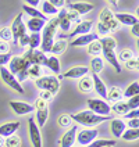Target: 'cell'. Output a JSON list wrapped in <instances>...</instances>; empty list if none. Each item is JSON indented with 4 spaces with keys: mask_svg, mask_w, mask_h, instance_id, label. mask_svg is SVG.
<instances>
[{
    "mask_svg": "<svg viewBox=\"0 0 139 147\" xmlns=\"http://www.w3.org/2000/svg\"><path fill=\"white\" fill-rule=\"evenodd\" d=\"M39 96H41L39 98H41V100H43V101H46V103H47L49 100H52V97H53V94H52L50 92H46V90H42Z\"/></svg>",
    "mask_w": 139,
    "mask_h": 147,
    "instance_id": "cell-50",
    "label": "cell"
},
{
    "mask_svg": "<svg viewBox=\"0 0 139 147\" xmlns=\"http://www.w3.org/2000/svg\"><path fill=\"white\" fill-rule=\"evenodd\" d=\"M47 117H49V108L46 107V108H42V110H36V125H38V128L41 129L45 126V123L47 121Z\"/></svg>",
    "mask_w": 139,
    "mask_h": 147,
    "instance_id": "cell-26",
    "label": "cell"
},
{
    "mask_svg": "<svg viewBox=\"0 0 139 147\" xmlns=\"http://www.w3.org/2000/svg\"><path fill=\"white\" fill-rule=\"evenodd\" d=\"M95 8L93 4L90 3H82V1H78V3H68V10L70 11H75L77 14H86Z\"/></svg>",
    "mask_w": 139,
    "mask_h": 147,
    "instance_id": "cell-18",
    "label": "cell"
},
{
    "mask_svg": "<svg viewBox=\"0 0 139 147\" xmlns=\"http://www.w3.org/2000/svg\"><path fill=\"white\" fill-rule=\"evenodd\" d=\"M134 58V51L130 49H124L120 51V54L117 56V60H118V63L120 61H124V63H127L128 60H131Z\"/></svg>",
    "mask_w": 139,
    "mask_h": 147,
    "instance_id": "cell-43",
    "label": "cell"
},
{
    "mask_svg": "<svg viewBox=\"0 0 139 147\" xmlns=\"http://www.w3.org/2000/svg\"><path fill=\"white\" fill-rule=\"evenodd\" d=\"M100 38H99L96 33H86V35H82V36H77V38H74L73 42H71V46L74 47H81V46H88L90 45L92 42H96L99 40Z\"/></svg>",
    "mask_w": 139,
    "mask_h": 147,
    "instance_id": "cell-14",
    "label": "cell"
},
{
    "mask_svg": "<svg viewBox=\"0 0 139 147\" xmlns=\"http://www.w3.org/2000/svg\"><path fill=\"white\" fill-rule=\"evenodd\" d=\"M115 21L118 24H123V25H130V26H134V25L138 24V18L132 14H128V13H117L114 14Z\"/></svg>",
    "mask_w": 139,
    "mask_h": 147,
    "instance_id": "cell-19",
    "label": "cell"
},
{
    "mask_svg": "<svg viewBox=\"0 0 139 147\" xmlns=\"http://www.w3.org/2000/svg\"><path fill=\"white\" fill-rule=\"evenodd\" d=\"M0 39L3 42H7L13 39V35H11V29L8 28V26H4V28H1L0 29Z\"/></svg>",
    "mask_w": 139,
    "mask_h": 147,
    "instance_id": "cell-44",
    "label": "cell"
},
{
    "mask_svg": "<svg viewBox=\"0 0 139 147\" xmlns=\"http://www.w3.org/2000/svg\"><path fill=\"white\" fill-rule=\"evenodd\" d=\"M106 98L108 101H111V103H117V101H121V98H123V90L120 89V88H111L110 90H107V96Z\"/></svg>",
    "mask_w": 139,
    "mask_h": 147,
    "instance_id": "cell-25",
    "label": "cell"
},
{
    "mask_svg": "<svg viewBox=\"0 0 139 147\" xmlns=\"http://www.w3.org/2000/svg\"><path fill=\"white\" fill-rule=\"evenodd\" d=\"M138 60L136 58H131V60H128L127 63H125V67H127V69H130V71H134V69H138Z\"/></svg>",
    "mask_w": 139,
    "mask_h": 147,
    "instance_id": "cell-48",
    "label": "cell"
},
{
    "mask_svg": "<svg viewBox=\"0 0 139 147\" xmlns=\"http://www.w3.org/2000/svg\"><path fill=\"white\" fill-rule=\"evenodd\" d=\"M25 4H26V6H29V7L35 8L38 4H39V0H26V1H25Z\"/></svg>",
    "mask_w": 139,
    "mask_h": 147,
    "instance_id": "cell-58",
    "label": "cell"
},
{
    "mask_svg": "<svg viewBox=\"0 0 139 147\" xmlns=\"http://www.w3.org/2000/svg\"><path fill=\"white\" fill-rule=\"evenodd\" d=\"M8 50H10V45L7 42L0 40V54H7Z\"/></svg>",
    "mask_w": 139,
    "mask_h": 147,
    "instance_id": "cell-52",
    "label": "cell"
},
{
    "mask_svg": "<svg viewBox=\"0 0 139 147\" xmlns=\"http://www.w3.org/2000/svg\"><path fill=\"white\" fill-rule=\"evenodd\" d=\"M41 42H42V38H41V33H32L29 35V50H38V47H41Z\"/></svg>",
    "mask_w": 139,
    "mask_h": 147,
    "instance_id": "cell-36",
    "label": "cell"
},
{
    "mask_svg": "<svg viewBox=\"0 0 139 147\" xmlns=\"http://www.w3.org/2000/svg\"><path fill=\"white\" fill-rule=\"evenodd\" d=\"M115 146V140H107V139H96L86 147H113Z\"/></svg>",
    "mask_w": 139,
    "mask_h": 147,
    "instance_id": "cell-37",
    "label": "cell"
},
{
    "mask_svg": "<svg viewBox=\"0 0 139 147\" xmlns=\"http://www.w3.org/2000/svg\"><path fill=\"white\" fill-rule=\"evenodd\" d=\"M24 57L31 63V65H41V67H46L47 64V57L46 54H43L41 50H26L24 54Z\"/></svg>",
    "mask_w": 139,
    "mask_h": 147,
    "instance_id": "cell-11",
    "label": "cell"
},
{
    "mask_svg": "<svg viewBox=\"0 0 139 147\" xmlns=\"http://www.w3.org/2000/svg\"><path fill=\"white\" fill-rule=\"evenodd\" d=\"M88 106H89V111L93 114L100 115V117H108L111 113V108L106 101L100 100V98H89L88 100Z\"/></svg>",
    "mask_w": 139,
    "mask_h": 147,
    "instance_id": "cell-5",
    "label": "cell"
},
{
    "mask_svg": "<svg viewBox=\"0 0 139 147\" xmlns=\"http://www.w3.org/2000/svg\"><path fill=\"white\" fill-rule=\"evenodd\" d=\"M131 33L135 36V38H138V36H139V24L131 26Z\"/></svg>",
    "mask_w": 139,
    "mask_h": 147,
    "instance_id": "cell-57",
    "label": "cell"
},
{
    "mask_svg": "<svg viewBox=\"0 0 139 147\" xmlns=\"http://www.w3.org/2000/svg\"><path fill=\"white\" fill-rule=\"evenodd\" d=\"M138 93H139V82L135 81V82H132L131 85L125 89V92H124V97L131 98V97H134V96H138Z\"/></svg>",
    "mask_w": 139,
    "mask_h": 147,
    "instance_id": "cell-33",
    "label": "cell"
},
{
    "mask_svg": "<svg viewBox=\"0 0 139 147\" xmlns=\"http://www.w3.org/2000/svg\"><path fill=\"white\" fill-rule=\"evenodd\" d=\"M11 60V54H0V67H4L6 64H8V61Z\"/></svg>",
    "mask_w": 139,
    "mask_h": 147,
    "instance_id": "cell-49",
    "label": "cell"
},
{
    "mask_svg": "<svg viewBox=\"0 0 139 147\" xmlns=\"http://www.w3.org/2000/svg\"><path fill=\"white\" fill-rule=\"evenodd\" d=\"M127 106L130 110H138L139 107V96H134V97L130 98V101L127 103Z\"/></svg>",
    "mask_w": 139,
    "mask_h": 147,
    "instance_id": "cell-47",
    "label": "cell"
},
{
    "mask_svg": "<svg viewBox=\"0 0 139 147\" xmlns=\"http://www.w3.org/2000/svg\"><path fill=\"white\" fill-rule=\"evenodd\" d=\"M46 67L52 69L54 74H58L60 72V61H58L57 57H54V56H52V57H47V64Z\"/></svg>",
    "mask_w": 139,
    "mask_h": 147,
    "instance_id": "cell-39",
    "label": "cell"
},
{
    "mask_svg": "<svg viewBox=\"0 0 139 147\" xmlns=\"http://www.w3.org/2000/svg\"><path fill=\"white\" fill-rule=\"evenodd\" d=\"M121 138H123L124 140H128V142L138 140V138H139V131H138V129H125Z\"/></svg>",
    "mask_w": 139,
    "mask_h": 147,
    "instance_id": "cell-40",
    "label": "cell"
},
{
    "mask_svg": "<svg viewBox=\"0 0 139 147\" xmlns=\"http://www.w3.org/2000/svg\"><path fill=\"white\" fill-rule=\"evenodd\" d=\"M125 128H127V125L123 119H111V122H110V131L113 133V136L117 139L123 136Z\"/></svg>",
    "mask_w": 139,
    "mask_h": 147,
    "instance_id": "cell-22",
    "label": "cell"
},
{
    "mask_svg": "<svg viewBox=\"0 0 139 147\" xmlns=\"http://www.w3.org/2000/svg\"><path fill=\"white\" fill-rule=\"evenodd\" d=\"M4 147H21V139L17 135H11L4 139Z\"/></svg>",
    "mask_w": 139,
    "mask_h": 147,
    "instance_id": "cell-41",
    "label": "cell"
},
{
    "mask_svg": "<svg viewBox=\"0 0 139 147\" xmlns=\"http://www.w3.org/2000/svg\"><path fill=\"white\" fill-rule=\"evenodd\" d=\"M46 25V20H39V18H29L28 22H26V26L32 33H39L43 29V26Z\"/></svg>",
    "mask_w": 139,
    "mask_h": 147,
    "instance_id": "cell-23",
    "label": "cell"
},
{
    "mask_svg": "<svg viewBox=\"0 0 139 147\" xmlns=\"http://www.w3.org/2000/svg\"><path fill=\"white\" fill-rule=\"evenodd\" d=\"M99 18H100V21H99V22H102V24L104 25L110 32H114V31L118 29V25L120 24L115 21L114 14L111 13V10H110L108 7H104L102 11H100Z\"/></svg>",
    "mask_w": 139,
    "mask_h": 147,
    "instance_id": "cell-7",
    "label": "cell"
},
{
    "mask_svg": "<svg viewBox=\"0 0 139 147\" xmlns=\"http://www.w3.org/2000/svg\"><path fill=\"white\" fill-rule=\"evenodd\" d=\"M100 45H102V49H106V50H115L117 47V40L111 36H104L102 39H99Z\"/></svg>",
    "mask_w": 139,
    "mask_h": 147,
    "instance_id": "cell-28",
    "label": "cell"
},
{
    "mask_svg": "<svg viewBox=\"0 0 139 147\" xmlns=\"http://www.w3.org/2000/svg\"><path fill=\"white\" fill-rule=\"evenodd\" d=\"M71 119L75 121L77 123H79V125L86 126V128H92V126H96V125L102 122H106V121L111 119V118H110V115L108 117H100V115L93 114L92 111L88 110V111H81L78 114L71 115Z\"/></svg>",
    "mask_w": 139,
    "mask_h": 147,
    "instance_id": "cell-2",
    "label": "cell"
},
{
    "mask_svg": "<svg viewBox=\"0 0 139 147\" xmlns=\"http://www.w3.org/2000/svg\"><path fill=\"white\" fill-rule=\"evenodd\" d=\"M110 4H113L114 7H117V4H118V3H117V1H110Z\"/></svg>",
    "mask_w": 139,
    "mask_h": 147,
    "instance_id": "cell-60",
    "label": "cell"
},
{
    "mask_svg": "<svg viewBox=\"0 0 139 147\" xmlns=\"http://www.w3.org/2000/svg\"><path fill=\"white\" fill-rule=\"evenodd\" d=\"M110 108H111V111L115 113L117 115H125L128 111H130L127 103H124V101H117V103H114L113 107H110Z\"/></svg>",
    "mask_w": 139,
    "mask_h": 147,
    "instance_id": "cell-32",
    "label": "cell"
},
{
    "mask_svg": "<svg viewBox=\"0 0 139 147\" xmlns=\"http://www.w3.org/2000/svg\"><path fill=\"white\" fill-rule=\"evenodd\" d=\"M28 43H29V35H26L25 33L24 36H21L20 39H18V42H17V45H20V46H28Z\"/></svg>",
    "mask_w": 139,
    "mask_h": 147,
    "instance_id": "cell-51",
    "label": "cell"
},
{
    "mask_svg": "<svg viewBox=\"0 0 139 147\" xmlns=\"http://www.w3.org/2000/svg\"><path fill=\"white\" fill-rule=\"evenodd\" d=\"M124 117H125V118H128V119L138 118V117H139V110H131V111H128V113L124 115Z\"/></svg>",
    "mask_w": 139,
    "mask_h": 147,
    "instance_id": "cell-53",
    "label": "cell"
},
{
    "mask_svg": "<svg viewBox=\"0 0 139 147\" xmlns=\"http://www.w3.org/2000/svg\"><path fill=\"white\" fill-rule=\"evenodd\" d=\"M18 128H20V122L18 121L3 123V125H0V136L1 138H8L11 135H16Z\"/></svg>",
    "mask_w": 139,
    "mask_h": 147,
    "instance_id": "cell-21",
    "label": "cell"
},
{
    "mask_svg": "<svg viewBox=\"0 0 139 147\" xmlns=\"http://www.w3.org/2000/svg\"><path fill=\"white\" fill-rule=\"evenodd\" d=\"M57 20H58V28L64 32H68L71 29V22L68 21L67 18V10L66 8H61L57 13Z\"/></svg>",
    "mask_w": 139,
    "mask_h": 147,
    "instance_id": "cell-24",
    "label": "cell"
},
{
    "mask_svg": "<svg viewBox=\"0 0 139 147\" xmlns=\"http://www.w3.org/2000/svg\"><path fill=\"white\" fill-rule=\"evenodd\" d=\"M67 18H68L70 22H73V21L74 22H77V24L81 22V16L77 14L75 11H70V10H68V11H67Z\"/></svg>",
    "mask_w": 139,
    "mask_h": 147,
    "instance_id": "cell-45",
    "label": "cell"
},
{
    "mask_svg": "<svg viewBox=\"0 0 139 147\" xmlns=\"http://www.w3.org/2000/svg\"><path fill=\"white\" fill-rule=\"evenodd\" d=\"M96 28H98V33H96L98 36H103V38H104V36H108L110 31H108V29H107V28L103 24H102V22H98Z\"/></svg>",
    "mask_w": 139,
    "mask_h": 147,
    "instance_id": "cell-46",
    "label": "cell"
},
{
    "mask_svg": "<svg viewBox=\"0 0 139 147\" xmlns=\"http://www.w3.org/2000/svg\"><path fill=\"white\" fill-rule=\"evenodd\" d=\"M102 53H103L104 60H106L107 63L115 69V72H118V74L121 72V65H120V63H118V60H117V54H115L114 50L102 49Z\"/></svg>",
    "mask_w": 139,
    "mask_h": 147,
    "instance_id": "cell-17",
    "label": "cell"
},
{
    "mask_svg": "<svg viewBox=\"0 0 139 147\" xmlns=\"http://www.w3.org/2000/svg\"><path fill=\"white\" fill-rule=\"evenodd\" d=\"M77 133H78V125L70 126V129H68V131L63 135V138L60 139V147H74Z\"/></svg>",
    "mask_w": 139,
    "mask_h": 147,
    "instance_id": "cell-12",
    "label": "cell"
},
{
    "mask_svg": "<svg viewBox=\"0 0 139 147\" xmlns=\"http://www.w3.org/2000/svg\"><path fill=\"white\" fill-rule=\"evenodd\" d=\"M88 53L95 56V57H100V53H102V45L100 42H92L90 45H88Z\"/></svg>",
    "mask_w": 139,
    "mask_h": 147,
    "instance_id": "cell-38",
    "label": "cell"
},
{
    "mask_svg": "<svg viewBox=\"0 0 139 147\" xmlns=\"http://www.w3.org/2000/svg\"><path fill=\"white\" fill-rule=\"evenodd\" d=\"M103 67H104V63H103V58L102 57H93L92 58V61H90V71L92 74H98L103 69Z\"/></svg>",
    "mask_w": 139,
    "mask_h": 147,
    "instance_id": "cell-31",
    "label": "cell"
},
{
    "mask_svg": "<svg viewBox=\"0 0 139 147\" xmlns=\"http://www.w3.org/2000/svg\"><path fill=\"white\" fill-rule=\"evenodd\" d=\"M28 132H29V139L33 147H43V142H42L41 131L38 128L36 122L33 121V118L28 119Z\"/></svg>",
    "mask_w": 139,
    "mask_h": 147,
    "instance_id": "cell-10",
    "label": "cell"
},
{
    "mask_svg": "<svg viewBox=\"0 0 139 147\" xmlns=\"http://www.w3.org/2000/svg\"><path fill=\"white\" fill-rule=\"evenodd\" d=\"M128 126H130V129H138L139 128V119L138 118L128 119Z\"/></svg>",
    "mask_w": 139,
    "mask_h": 147,
    "instance_id": "cell-54",
    "label": "cell"
},
{
    "mask_svg": "<svg viewBox=\"0 0 139 147\" xmlns=\"http://www.w3.org/2000/svg\"><path fill=\"white\" fill-rule=\"evenodd\" d=\"M43 33L41 35L42 42H41V51L43 54L49 53L53 43H54V38H56V33L58 29V20L56 18H52L50 21L46 22V25L43 26Z\"/></svg>",
    "mask_w": 139,
    "mask_h": 147,
    "instance_id": "cell-1",
    "label": "cell"
},
{
    "mask_svg": "<svg viewBox=\"0 0 139 147\" xmlns=\"http://www.w3.org/2000/svg\"><path fill=\"white\" fill-rule=\"evenodd\" d=\"M0 78L3 79V82L7 85L8 88L14 89L16 92L21 93V94L24 93V88L21 86V83H18V81L16 79V76L10 72L6 67H0Z\"/></svg>",
    "mask_w": 139,
    "mask_h": 147,
    "instance_id": "cell-6",
    "label": "cell"
},
{
    "mask_svg": "<svg viewBox=\"0 0 139 147\" xmlns=\"http://www.w3.org/2000/svg\"><path fill=\"white\" fill-rule=\"evenodd\" d=\"M57 123L60 128H70L71 123H73V119H71V115L68 114H61L57 118Z\"/></svg>",
    "mask_w": 139,
    "mask_h": 147,
    "instance_id": "cell-42",
    "label": "cell"
},
{
    "mask_svg": "<svg viewBox=\"0 0 139 147\" xmlns=\"http://www.w3.org/2000/svg\"><path fill=\"white\" fill-rule=\"evenodd\" d=\"M50 3H52L53 7H56L57 10H58V7H64L66 6V1L64 0H50Z\"/></svg>",
    "mask_w": 139,
    "mask_h": 147,
    "instance_id": "cell-56",
    "label": "cell"
},
{
    "mask_svg": "<svg viewBox=\"0 0 139 147\" xmlns=\"http://www.w3.org/2000/svg\"><path fill=\"white\" fill-rule=\"evenodd\" d=\"M89 72V68L88 67H83V65H78V67H73L70 68L68 71L63 74L61 76L63 78H71V79H81L83 76H86V74Z\"/></svg>",
    "mask_w": 139,
    "mask_h": 147,
    "instance_id": "cell-15",
    "label": "cell"
},
{
    "mask_svg": "<svg viewBox=\"0 0 139 147\" xmlns=\"http://www.w3.org/2000/svg\"><path fill=\"white\" fill-rule=\"evenodd\" d=\"M8 104H10L11 110H13L17 115L31 114V113H33V110H35V107L33 106L28 104V103H24V101H16V100H11Z\"/></svg>",
    "mask_w": 139,
    "mask_h": 147,
    "instance_id": "cell-13",
    "label": "cell"
},
{
    "mask_svg": "<svg viewBox=\"0 0 139 147\" xmlns=\"http://www.w3.org/2000/svg\"><path fill=\"white\" fill-rule=\"evenodd\" d=\"M92 25H93V21H81L79 24H77V28L74 29L73 32L70 33V38H77V36H82V35H86V33L90 32L92 29Z\"/></svg>",
    "mask_w": 139,
    "mask_h": 147,
    "instance_id": "cell-16",
    "label": "cell"
},
{
    "mask_svg": "<svg viewBox=\"0 0 139 147\" xmlns=\"http://www.w3.org/2000/svg\"><path fill=\"white\" fill-rule=\"evenodd\" d=\"M99 135V131L98 129H82L79 133H78V136L75 138V142H78V144H81V146L86 147L88 144H90L93 140H96Z\"/></svg>",
    "mask_w": 139,
    "mask_h": 147,
    "instance_id": "cell-9",
    "label": "cell"
},
{
    "mask_svg": "<svg viewBox=\"0 0 139 147\" xmlns=\"http://www.w3.org/2000/svg\"><path fill=\"white\" fill-rule=\"evenodd\" d=\"M10 29H11V35H13V40H14V43H17L18 39L26 33V28H25V24L22 21V14H18L14 18Z\"/></svg>",
    "mask_w": 139,
    "mask_h": 147,
    "instance_id": "cell-8",
    "label": "cell"
},
{
    "mask_svg": "<svg viewBox=\"0 0 139 147\" xmlns=\"http://www.w3.org/2000/svg\"><path fill=\"white\" fill-rule=\"evenodd\" d=\"M3 146H4V139L0 136V147H3Z\"/></svg>",
    "mask_w": 139,
    "mask_h": 147,
    "instance_id": "cell-59",
    "label": "cell"
},
{
    "mask_svg": "<svg viewBox=\"0 0 139 147\" xmlns=\"http://www.w3.org/2000/svg\"><path fill=\"white\" fill-rule=\"evenodd\" d=\"M41 13L43 16H46V14H49V16H56L58 13V10L52 6V3H50L49 0H46V1H42V11Z\"/></svg>",
    "mask_w": 139,
    "mask_h": 147,
    "instance_id": "cell-35",
    "label": "cell"
},
{
    "mask_svg": "<svg viewBox=\"0 0 139 147\" xmlns=\"http://www.w3.org/2000/svg\"><path fill=\"white\" fill-rule=\"evenodd\" d=\"M28 78H31V79H38V78H41V76H43L42 74H43V69H42L41 65H31L29 68H28Z\"/></svg>",
    "mask_w": 139,
    "mask_h": 147,
    "instance_id": "cell-34",
    "label": "cell"
},
{
    "mask_svg": "<svg viewBox=\"0 0 139 147\" xmlns=\"http://www.w3.org/2000/svg\"><path fill=\"white\" fill-rule=\"evenodd\" d=\"M46 107H47V103L41 100V98H38L35 101V110H42V108H46Z\"/></svg>",
    "mask_w": 139,
    "mask_h": 147,
    "instance_id": "cell-55",
    "label": "cell"
},
{
    "mask_svg": "<svg viewBox=\"0 0 139 147\" xmlns=\"http://www.w3.org/2000/svg\"><path fill=\"white\" fill-rule=\"evenodd\" d=\"M92 82H93V89L96 90V93H98L100 97H104L106 98L107 96V88L106 85H104V82L100 79V76H99L98 74H92Z\"/></svg>",
    "mask_w": 139,
    "mask_h": 147,
    "instance_id": "cell-20",
    "label": "cell"
},
{
    "mask_svg": "<svg viewBox=\"0 0 139 147\" xmlns=\"http://www.w3.org/2000/svg\"><path fill=\"white\" fill-rule=\"evenodd\" d=\"M22 10H24L25 13L28 14V16L31 17V18H39V20H46L47 21V18H46V16H43L39 10H36V8H32L29 7V6H26V4H22Z\"/></svg>",
    "mask_w": 139,
    "mask_h": 147,
    "instance_id": "cell-30",
    "label": "cell"
},
{
    "mask_svg": "<svg viewBox=\"0 0 139 147\" xmlns=\"http://www.w3.org/2000/svg\"><path fill=\"white\" fill-rule=\"evenodd\" d=\"M67 49V42L66 40H58L56 43H53V46H52V49H50V53L54 56V57H57L60 54H63Z\"/></svg>",
    "mask_w": 139,
    "mask_h": 147,
    "instance_id": "cell-27",
    "label": "cell"
},
{
    "mask_svg": "<svg viewBox=\"0 0 139 147\" xmlns=\"http://www.w3.org/2000/svg\"><path fill=\"white\" fill-rule=\"evenodd\" d=\"M29 67H31V63H29L24 56H22V57H21V56H14V57H11V60L8 61L7 69L16 76L17 74H20V72H26Z\"/></svg>",
    "mask_w": 139,
    "mask_h": 147,
    "instance_id": "cell-4",
    "label": "cell"
},
{
    "mask_svg": "<svg viewBox=\"0 0 139 147\" xmlns=\"http://www.w3.org/2000/svg\"><path fill=\"white\" fill-rule=\"evenodd\" d=\"M78 86H79V90H81V92H83V93H89L90 90L93 89L92 78H90V76H83V78H81Z\"/></svg>",
    "mask_w": 139,
    "mask_h": 147,
    "instance_id": "cell-29",
    "label": "cell"
},
{
    "mask_svg": "<svg viewBox=\"0 0 139 147\" xmlns=\"http://www.w3.org/2000/svg\"><path fill=\"white\" fill-rule=\"evenodd\" d=\"M35 85L41 90L50 92L52 94L57 93L58 89H60V81L56 76H41L35 81Z\"/></svg>",
    "mask_w": 139,
    "mask_h": 147,
    "instance_id": "cell-3",
    "label": "cell"
}]
</instances>
